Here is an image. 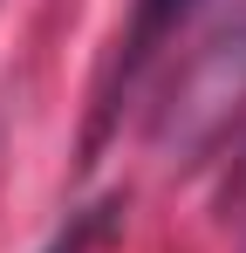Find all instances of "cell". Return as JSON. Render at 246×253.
I'll return each instance as SVG.
<instances>
[{"label":"cell","mask_w":246,"mask_h":253,"mask_svg":"<svg viewBox=\"0 0 246 253\" xmlns=\"http://www.w3.org/2000/svg\"><path fill=\"white\" fill-rule=\"evenodd\" d=\"M240 110H246V21H233L226 35H212V42L199 48V62L185 69V83L171 89L158 144L178 151V158H192V151H205Z\"/></svg>","instance_id":"obj_1"},{"label":"cell","mask_w":246,"mask_h":253,"mask_svg":"<svg viewBox=\"0 0 246 253\" xmlns=\"http://www.w3.org/2000/svg\"><path fill=\"white\" fill-rule=\"evenodd\" d=\"M199 0H130V28H123V55H117V89L137 83V69L158 55L164 35H178V21L192 14Z\"/></svg>","instance_id":"obj_2"},{"label":"cell","mask_w":246,"mask_h":253,"mask_svg":"<svg viewBox=\"0 0 246 253\" xmlns=\"http://www.w3.org/2000/svg\"><path fill=\"white\" fill-rule=\"evenodd\" d=\"M117 219H123V192H110V199H96V206L69 212V226H62L41 253H96L110 233H117Z\"/></svg>","instance_id":"obj_3"}]
</instances>
